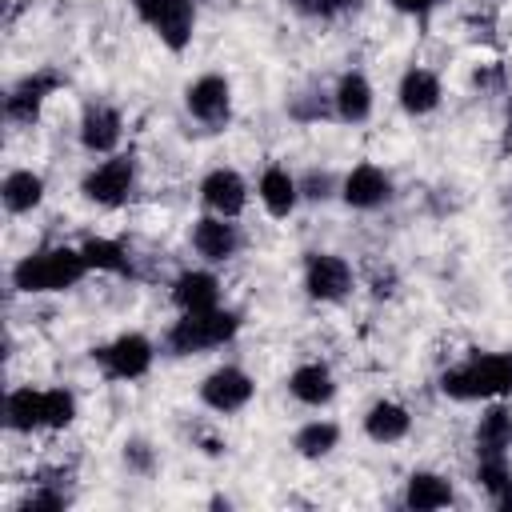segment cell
Wrapping results in <instances>:
<instances>
[{"instance_id":"obj_1","label":"cell","mask_w":512,"mask_h":512,"mask_svg":"<svg viewBox=\"0 0 512 512\" xmlns=\"http://www.w3.org/2000/svg\"><path fill=\"white\" fill-rule=\"evenodd\" d=\"M88 272V260L80 248H44L24 256L12 268V284L20 292H64Z\"/></svg>"},{"instance_id":"obj_2","label":"cell","mask_w":512,"mask_h":512,"mask_svg":"<svg viewBox=\"0 0 512 512\" xmlns=\"http://www.w3.org/2000/svg\"><path fill=\"white\" fill-rule=\"evenodd\" d=\"M440 392L452 400H488L512 392V352L472 356L468 364L440 376Z\"/></svg>"},{"instance_id":"obj_3","label":"cell","mask_w":512,"mask_h":512,"mask_svg":"<svg viewBox=\"0 0 512 512\" xmlns=\"http://www.w3.org/2000/svg\"><path fill=\"white\" fill-rule=\"evenodd\" d=\"M240 328V316L228 308H204V312H184L172 328H168V352L172 356H192L204 348H216L224 340H232Z\"/></svg>"},{"instance_id":"obj_4","label":"cell","mask_w":512,"mask_h":512,"mask_svg":"<svg viewBox=\"0 0 512 512\" xmlns=\"http://www.w3.org/2000/svg\"><path fill=\"white\" fill-rule=\"evenodd\" d=\"M136 4V12H140V20L172 48V52H180V48H188V40H192V24H196V8H192V0H132Z\"/></svg>"},{"instance_id":"obj_5","label":"cell","mask_w":512,"mask_h":512,"mask_svg":"<svg viewBox=\"0 0 512 512\" xmlns=\"http://www.w3.org/2000/svg\"><path fill=\"white\" fill-rule=\"evenodd\" d=\"M132 176H136L132 156H112V160H104L100 168H92L84 176V196L96 200V204H104V208H116V204L128 200Z\"/></svg>"},{"instance_id":"obj_6","label":"cell","mask_w":512,"mask_h":512,"mask_svg":"<svg viewBox=\"0 0 512 512\" xmlns=\"http://www.w3.org/2000/svg\"><path fill=\"white\" fill-rule=\"evenodd\" d=\"M304 288L312 300H340L352 288V268L332 252H312L304 260Z\"/></svg>"},{"instance_id":"obj_7","label":"cell","mask_w":512,"mask_h":512,"mask_svg":"<svg viewBox=\"0 0 512 512\" xmlns=\"http://www.w3.org/2000/svg\"><path fill=\"white\" fill-rule=\"evenodd\" d=\"M96 360L104 364L108 376H116V380H136V376H144V372L152 368V344H148L140 332H128V336L104 344V348L96 352Z\"/></svg>"},{"instance_id":"obj_8","label":"cell","mask_w":512,"mask_h":512,"mask_svg":"<svg viewBox=\"0 0 512 512\" xmlns=\"http://www.w3.org/2000/svg\"><path fill=\"white\" fill-rule=\"evenodd\" d=\"M252 392H256V384H252V376L240 372V368H216V372L204 376V384H200V400H204L208 408H216V412H236V408H244V404L252 400Z\"/></svg>"},{"instance_id":"obj_9","label":"cell","mask_w":512,"mask_h":512,"mask_svg":"<svg viewBox=\"0 0 512 512\" xmlns=\"http://www.w3.org/2000/svg\"><path fill=\"white\" fill-rule=\"evenodd\" d=\"M60 84H64V80H60L56 72H32V76H24V80L8 92V100H4L8 120H16V124H32V120L40 116L44 100H48Z\"/></svg>"},{"instance_id":"obj_10","label":"cell","mask_w":512,"mask_h":512,"mask_svg":"<svg viewBox=\"0 0 512 512\" xmlns=\"http://www.w3.org/2000/svg\"><path fill=\"white\" fill-rule=\"evenodd\" d=\"M200 200H204L216 216H228V220H232V216L244 212L248 188H244L240 172H232V168H216V172L204 176V184H200Z\"/></svg>"},{"instance_id":"obj_11","label":"cell","mask_w":512,"mask_h":512,"mask_svg":"<svg viewBox=\"0 0 512 512\" xmlns=\"http://www.w3.org/2000/svg\"><path fill=\"white\" fill-rule=\"evenodd\" d=\"M188 100V112L204 124H224L228 120V104H232V92H228V80L224 76H200L196 84H188L184 92Z\"/></svg>"},{"instance_id":"obj_12","label":"cell","mask_w":512,"mask_h":512,"mask_svg":"<svg viewBox=\"0 0 512 512\" xmlns=\"http://www.w3.org/2000/svg\"><path fill=\"white\" fill-rule=\"evenodd\" d=\"M192 248H196L204 260H228V256L240 248L236 224H228V216H204V220H196V228H192Z\"/></svg>"},{"instance_id":"obj_13","label":"cell","mask_w":512,"mask_h":512,"mask_svg":"<svg viewBox=\"0 0 512 512\" xmlns=\"http://www.w3.org/2000/svg\"><path fill=\"white\" fill-rule=\"evenodd\" d=\"M388 192H392V184H388V176L376 164H356L344 176V200L352 208H376V204L388 200Z\"/></svg>"},{"instance_id":"obj_14","label":"cell","mask_w":512,"mask_h":512,"mask_svg":"<svg viewBox=\"0 0 512 512\" xmlns=\"http://www.w3.org/2000/svg\"><path fill=\"white\" fill-rule=\"evenodd\" d=\"M396 96H400V108H404L408 116H424V112H432V108L440 104L444 92H440L436 72H428V68H408Z\"/></svg>"},{"instance_id":"obj_15","label":"cell","mask_w":512,"mask_h":512,"mask_svg":"<svg viewBox=\"0 0 512 512\" xmlns=\"http://www.w3.org/2000/svg\"><path fill=\"white\" fill-rule=\"evenodd\" d=\"M80 140L92 152H112L120 144V112L108 104H92L80 120Z\"/></svg>"},{"instance_id":"obj_16","label":"cell","mask_w":512,"mask_h":512,"mask_svg":"<svg viewBox=\"0 0 512 512\" xmlns=\"http://www.w3.org/2000/svg\"><path fill=\"white\" fill-rule=\"evenodd\" d=\"M172 300H176L180 312H204V308H216L220 284H216L212 272H184L172 284Z\"/></svg>"},{"instance_id":"obj_17","label":"cell","mask_w":512,"mask_h":512,"mask_svg":"<svg viewBox=\"0 0 512 512\" xmlns=\"http://www.w3.org/2000/svg\"><path fill=\"white\" fill-rule=\"evenodd\" d=\"M336 112L348 124L368 120V112H372V84L360 72H344L340 76V84H336Z\"/></svg>"},{"instance_id":"obj_18","label":"cell","mask_w":512,"mask_h":512,"mask_svg":"<svg viewBox=\"0 0 512 512\" xmlns=\"http://www.w3.org/2000/svg\"><path fill=\"white\" fill-rule=\"evenodd\" d=\"M404 504L416 508V512L444 508V504H452V484L444 476H436V472H412L408 488H404Z\"/></svg>"},{"instance_id":"obj_19","label":"cell","mask_w":512,"mask_h":512,"mask_svg":"<svg viewBox=\"0 0 512 512\" xmlns=\"http://www.w3.org/2000/svg\"><path fill=\"white\" fill-rule=\"evenodd\" d=\"M512 448V412L508 408H488L476 424V456H508Z\"/></svg>"},{"instance_id":"obj_20","label":"cell","mask_w":512,"mask_h":512,"mask_svg":"<svg viewBox=\"0 0 512 512\" xmlns=\"http://www.w3.org/2000/svg\"><path fill=\"white\" fill-rule=\"evenodd\" d=\"M408 424H412V416H408L400 404H392V400L372 404L368 416H364V432H368L376 444H392V440H400V436L408 432Z\"/></svg>"},{"instance_id":"obj_21","label":"cell","mask_w":512,"mask_h":512,"mask_svg":"<svg viewBox=\"0 0 512 512\" xmlns=\"http://www.w3.org/2000/svg\"><path fill=\"white\" fill-rule=\"evenodd\" d=\"M292 396L304 400V404H328L336 396V384H332V372L324 364H300L288 380Z\"/></svg>"},{"instance_id":"obj_22","label":"cell","mask_w":512,"mask_h":512,"mask_svg":"<svg viewBox=\"0 0 512 512\" xmlns=\"http://www.w3.org/2000/svg\"><path fill=\"white\" fill-rule=\"evenodd\" d=\"M260 200H264V208L272 216H288L296 208V200H300V184L284 168H268L260 176Z\"/></svg>"},{"instance_id":"obj_23","label":"cell","mask_w":512,"mask_h":512,"mask_svg":"<svg viewBox=\"0 0 512 512\" xmlns=\"http://www.w3.org/2000/svg\"><path fill=\"white\" fill-rule=\"evenodd\" d=\"M44 200V180L28 168H16L4 176V208L8 212H32Z\"/></svg>"},{"instance_id":"obj_24","label":"cell","mask_w":512,"mask_h":512,"mask_svg":"<svg viewBox=\"0 0 512 512\" xmlns=\"http://www.w3.org/2000/svg\"><path fill=\"white\" fill-rule=\"evenodd\" d=\"M476 480L480 488L492 496L496 508H512V476H508V456L492 452V456H480L476 464Z\"/></svg>"},{"instance_id":"obj_25","label":"cell","mask_w":512,"mask_h":512,"mask_svg":"<svg viewBox=\"0 0 512 512\" xmlns=\"http://www.w3.org/2000/svg\"><path fill=\"white\" fill-rule=\"evenodd\" d=\"M4 412H8V424H12L16 432H32V428L44 424V392H32V388L8 392Z\"/></svg>"},{"instance_id":"obj_26","label":"cell","mask_w":512,"mask_h":512,"mask_svg":"<svg viewBox=\"0 0 512 512\" xmlns=\"http://www.w3.org/2000/svg\"><path fill=\"white\" fill-rule=\"evenodd\" d=\"M336 440H340V428H336V424L312 420V424H304V428L296 432V452L308 456V460H316V456H328V452L336 448Z\"/></svg>"},{"instance_id":"obj_27","label":"cell","mask_w":512,"mask_h":512,"mask_svg":"<svg viewBox=\"0 0 512 512\" xmlns=\"http://www.w3.org/2000/svg\"><path fill=\"white\" fill-rule=\"evenodd\" d=\"M84 260H88V268H100V272H128V252H124V244H116V240H104V236H92V240H84Z\"/></svg>"},{"instance_id":"obj_28","label":"cell","mask_w":512,"mask_h":512,"mask_svg":"<svg viewBox=\"0 0 512 512\" xmlns=\"http://www.w3.org/2000/svg\"><path fill=\"white\" fill-rule=\"evenodd\" d=\"M76 420V396L64 388H48L44 392V424L48 428H68Z\"/></svg>"},{"instance_id":"obj_29","label":"cell","mask_w":512,"mask_h":512,"mask_svg":"<svg viewBox=\"0 0 512 512\" xmlns=\"http://www.w3.org/2000/svg\"><path fill=\"white\" fill-rule=\"evenodd\" d=\"M68 504V496L60 492V488H48V480H44V488H36V492H28L24 496V512H56V508H64Z\"/></svg>"},{"instance_id":"obj_30","label":"cell","mask_w":512,"mask_h":512,"mask_svg":"<svg viewBox=\"0 0 512 512\" xmlns=\"http://www.w3.org/2000/svg\"><path fill=\"white\" fill-rule=\"evenodd\" d=\"M124 464L136 468V472H148V468H152V448H148L144 440H128V444H124Z\"/></svg>"},{"instance_id":"obj_31","label":"cell","mask_w":512,"mask_h":512,"mask_svg":"<svg viewBox=\"0 0 512 512\" xmlns=\"http://www.w3.org/2000/svg\"><path fill=\"white\" fill-rule=\"evenodd\" d=\"M328 188H332V176H328V172H308V180H304V196L324 200V196H328Z\"/></svg>"},{"instance_id":"obj_32","label":"cell","mask_w":512,"mask_h":512,"mask_svg":"<svg viewBox=\"0 0 512 512\" xmlns=\"http://www.w3.org/2000/svg\"><path fill=\"white\" fill-rule=\"evenodd\" d=\"M296 12H304V16H332V4L328 0H288Z\"/></svg>"},{"instance_id":"obj_33","label":"cell","mask_w":512,"mask_h":512,"mask_svg":"<svg viewBox=\"0 0 512 512\" xmlns=\"http://www.w3.org/2000/svg\"><path fill=\"white\" fill-rule=\"evenodd\" d=\"M392 8H400V12H408V16H424V12L436 8V0H392Z\"/></svg>"},{"instance_id":"obj_34","label":"cell","mask_w":512,"mask_h":512,"mask_svg":"<svg viewBox=\"0 0 512 512\" xmlns=\"http://www.w3.org/2000/svg\"><path fill=\"white\" fill-rule=\"evenodd\" d=\"M332 4V12H348V8H356L360 0H328Z\"/></svg>"},{"instance_id":"obj_35","label":"cell","mask_w":512,"mask_h":512,"mask_svg":"<svg viewBox=\"0 0 512 512\" xmlns=\"http://www.w3.org/2000/svg\"><path fill=\"white\" fill-rule=\"evenodd\" d=\"M508 140H512V104H508Z\"/></svg>"}]
</instances>
